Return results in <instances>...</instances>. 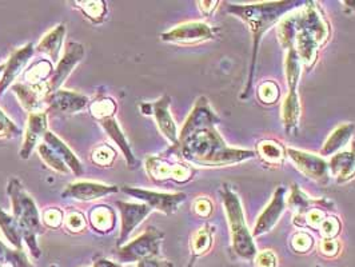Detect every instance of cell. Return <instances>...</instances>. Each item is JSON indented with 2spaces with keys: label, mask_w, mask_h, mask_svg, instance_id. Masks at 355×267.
Here are the masks:
<instances>
[{
  "label": "cell",
  "mask_w": 355,
  "mask_h": 267,
  "mask_svg": "<svg viewBox=\"0 0 355 267\" xmlns=\"http://www.w3.org/2000/svg\"><path fill=\"white\" fill-rule=\"evenodd\" d=\"M218 123L219 118L209 99L200 96L180 130L177 144L171 146L164 155H175L189 163L210 167L236 164L255 157L251 150L227 146L216 128Z\"/></svg>",
  "instance_id": "cell-1"
},
{
  "label": "cell",
  "mask_w": 355,
  "mask_h": 267,
  "mask_svg": "<svg viewBox=\"0 0 355 267\" xmlns=\"http://www.w3.org/2000/svg\"><path fill=\"white\" fill-rule=\"evenodd\" d=\"M278 36L284 49L294 50L301 62L310 66L320 47L327 42L330 27L320 6L307 1L279 21Z\"/></svg>",
  "instance_id": "cell-2"
},
{
  "label": "cell",
  "mask_w": 355,
  "mask_h": 267,
  "mask_svg": "<svg viewBox=\"0 0 355 267\" xmlns=\"http://www.w3.org/2000/svg\"><path fill=\"white\" fill-rule=\"evenodd\" d=\"M294 1H266V3H257L249 6H236L229 4L227 12L235 15L236 18L242 19L251 30L252 39H254V53H252V64H251V74L249 82L245 89V95L250 94L252 86V76L255 71V62L257 53L267 30L274 26L278 20H282L288 11H294L298 6H294Z\"/></svg>",
  "instance_id": "cell-3"
},
{
  "label": "cell",
  "mask_w": 355,
  "mask_h": 267,
  "mask_svg": "<svg viewBox=\"0 0 355 267\" xmlns=\"http://www.w3.org/2000/svg\"><path fill=\"white\" fill-rule=\"evenodd\" d=\"M7 193L11 198L12 215L21 230L23 241H26L27 246L31 250V254L35 258H40L42 251L37 246L36 236L43 234L44 229L42 226V219L34 199L23 189L18 179H11L8 182Z\"/></svg>",
  "instance_id": "cell-4"
},
{
  "label": "cell",
  "mask_w": 355,
  "mask_h": 267,
  "mask_svg": "<svg viewBox=\"0 0 355 267\" xmlns=\"http://www.w3.org/2000/svg\"><path fill=\"white\" fill-rule=\"evenodd\" d=\"M222 200L230 226L231 243L234 252L243 259H254L257 255V248L252 239V234L249 232L246 225L241 199L229 184H223Z\"/></svg>",
  "instance_id": "cell-5"
},
{
  "label": "cell",
  "mask_w": 355,
  "mask_h": 267,
  "mask_svg": "<svg viewBox=\"0 0 355 267\" xmlns=\"http://www.w3.org/2000/svg\"><path fill=\"white\" fill-rule=\"evenodd\" d=\"M302 75V62L298 53L288 50L286 56V79H287V95L282 106V121L288 135H291L300 123L301 117V101L298 95V86Z\"/></svg>",
  "instance_id": "cell-6"
},
{
  "label": "cell",
  "mask_w": 355,
  "mask_h": 267,
  "mask_svg": "<svg viewBox=\"0 0 355 267\" xmlns=\"http://www.w3.org/2000/svg\"><path fill=\"white\" fill-rule=\"evenodd\" d=\"M164 234L159 229L150 226L138 238L125 243L116 250V257L119 262H141L147 258L159 257L160 243Z\"/></svg>",
  "instance_id": "cell-7"
},
{
  "label": "cell",
  "mask_w": 355,
  "mask_h": 267,
  "mask_svg": "<svg viewBox=\"0 0 355 267\" xmlns=\"http://www.w3.org/2000/svg\"><path fill=\"white\" fill-rule=\"evenodd\" d=\"M146 171L150 179L155 183L174 180L177 183H186L194 177V167L184 162H171L167 157H147Z\"/></svg>",
  "instance_id": "cell-8"
},
{
  "label": "cell",
  "mask_w": 355,
  "mask_h": 267,
  "mask_svg": "<svg viewBox=\"0 0 355 267\" xmlns=\"http://www.w3.org/2000/svg\"><path fill=\"white\" fill-rule=\"evenodd\" d=\"M123 193L127 196H134L139 200H142L144 205L151 207V210H158L166 215L177 213L179 206L186 200V194L183 193H159L153 190H144L138 187H127L125 186Z\"/></svg>",
  "instance_id": "cell-9"
},
{
  "label": "cell",
  "mask_w": 355,
  "mask_h": 267,
  "mask_svg": "<svg viewBox=\"0 0 355 267\" xmlns=\"http://www.w3.org/2000/svg\"><path fill=\"white\" fill-rule=\"evenodd\" d=\"M287 155L295 167L307 178L313 179L320 184H327L330 179L329 163L320 155L310 154L297 148H287Z\"/></svg>",
  "instance_id": "cell-10"
},
{
  "label": "cell",
  "mask_w": 355,
  "mask_h": 267,
  "mask_svg": "<svg viewBox=\"0 0 355 267\" xmlns=\"http://www.w3.org/2000/svg\"><path fill=\"white\" fill-rule=\"evenodd\" d=\"M215 36V30L211 26L203 21H187L179 24L173 30L163 33L160 39L163 42L179 43V44H193L206 40H211Z\"/></svg>",
  "instance_id": "cell-11"
},
{
  "label": "cell",
  "mask_w": 355,
  "mask_h": 267,
  "mask_svg": "<svg viewBox=\"0 0 355 267\" xmlns=\"http://www.w3.org/2000/svg\"><path fill=\"white\" fill-rule=\"evenodd\" d=\"M170 103H171V98L168 95H163L153 103H142L141 111L144 115H153L155 118V122L158 125L162 135L171 143V146H175L179 134H178L177 125L170 112Z\"/></svg>",
  "instance_id": "cell-12"
},
{
  "label": "cell",
  "mask_w": 355,
  "mask_h": 267,
  "mask_svg": "<svg viewBox=\"0 0 355 267\" xmlns=\"http://www.w3.org/2000/svg\"><path fill=\"white\" fill-rule=\"evenodd\" d=\"M83 56H85V47L80 43H76V42L67 43L63 58L59 60L55 71L47 82L50 92L59 89L67 79V76L71 74L72 70L82 62Z\"/></svg>",
  "instance_id": "cell-13"
},
{
  "label": "cell",
  "mask_w": 355,
  "mask_h": 267,
  "mask_svg": "<svg viewBox=\"0 0 355 267\" xmlns=\"http://www.w3.org/2000/svg\"><path fill=\"white\" fill-rule=\"evenodd\" d=\"M89 105V98L69 91V89H56L50 92L46 98V110L53 114H73L82 111Z\"/></svg>",
  "instance_id": "cell-14"
},
{
  "label": "cell",
  "mask_w": 355,
  "mask_h": 267,
  "mask_svg": "<svg viewBox=\"0 0 355 267\" xmlns=\"http://www.w3.org/2000/svg\"><path fill=\"white\" fill-rule=\"evenodd\" d=\"M116 207L119 209L121 218H122L121 236L118 241V248H121L128 239L130 234L135 230L138 225L142 223L143 219L153 210L144 203H130V202H122V200L116 202Z\"/></svg>",
  "instance_id": "cell-15"
},
{
  "label": "cell",
  "mask_w": 355,
  "mask_h": 267,
  "mask_svg": "<svg viewBox=\"0 0 355 267\" xmlns=\"http://www.w3.org/2000/svg\"><path fill=\"white\" fill-rule=\"evenodd\" d=\"M286 187L281 186L275 190L271 202L267 205L266 209L262 212V214L258 216L254 230H252V236H261L263 234L270 232L278 222L279 216L284 214L286 209Z\"/></svg>",
  "instance_id": "cell-16"
},
{
  "label": "cell",
  "mask_w": 355,
  "mask_h": 267,
  "mask_svg": "<svg viewBox=\"0 0 355 267\" xmlns=\"http://www.w3.org/2000/svg\"><path fill=\"white\" fill-rule=\"evenodd\" d=\"M287 203L295 213L294 223L297 226H303L306 214L314 209H320H320H327V210L334 209L333 202H330L327 199H313V198L306 196L297 184L293 186L291 196L288 198Z\"/></svg>",
  "instance_id": "cell-17"
},
{
  "label": "cell",
  "mask_w": 355,
  "mask_h": 267,
  "mask_svg": "<svg viewBox=\"0 0 355 267\" xmlns=\"http://www.w3.org/2000/svg\"><path fill=\"white\" fill-rule=\"evenodd\" d=\"M118 193L116 186H107L103 183H96V182H73L70 183L66 190L62 193V198L66 199H76L80 202H89L99 199L102 196H108Z\"/></svg>",
  "instance_id": "cell-18"
},
{
  "label": "cell",
  "mask_w": 355,
  "mask_h": 267,
  "mask_svg": "<svg viewBox=\"0 0 355 267\" xmlns=\"http://www.w3.org/2000/svg\"><path fill=\"white\" fill-rule=\"evenodd\" d=\"M12 91L18 96L19 102L30 114L43 112L42 108H46V98L50 94L49 85H27L17 83L12 86Z\"/></svg>",
  "instance_id": "cell-19"
},
{
  "label": "cell",
  "mask_w": 355,
  "mask_h": 267,
  "mask_svg": "<svg viewBox=\"0 0 355 267\" xmlns=\"http://www.w3.org/2000/svg\"><path fill=\"white\" fill-rule=\"evenodd\" d=\"M47 132V114L43 112H34L28 115L27 119V128L24 134V142L20 150V158L28 160L31 153L34 151L36 144L40 138H44Z\"/></svg>",
  "instance_id": "cell-20"
},
{
  "label": "cell",
  "mask_w": 355,
  "mask_h": 267,
  "mask_svg": "<svg viewBox=\"0 0 355 267\" xmlns=\"http://www.w3.org/2000/svg\"><path fill=\"white\" fill-rule=\"evenodd\" d=\"M33 55H34V46L31 43L26 44L24 47L19 49L11 55V58L4 66L3 76L0 79V96L12 85V82L18 78L19 74L24 70L26 64L33 58Z\"/></svg>",
  "instance_id": "cell-21"
},
{
  "label": "cell",
  "mask_w": 355,
  "mask_h": 267,
  "mask_svg": "<svg viewBox=\"0 0 355 267\" xmlns=\"http://www.w3.org/2000/svg\"><path fill=\"white\" fill-rule=\"evenodd\" d=\"M329 170L339 183L349 182L355 177V142L349 151L334 154L329 162Z\"/></svg>",
  "instance_id": "cell-22"
},
{
  "label": "cell",
  "mask_w": 355,
  "mask_h": 267,
  "mask_svg": "<svg viewBox=\"0 0 355 267\" xmlns=\"http://www.w3.org/2000/svg\"><path fill=\"white\" fill-rule=\"evenodd\" d=\"M43 141L53 148V151L59 155V158L66 163V166L71 170L76 177H82L83 175L85 169H83L80 160L76 158V155L67 147L66 143L60 141L55 134L50 132V131L46 132Z\"/></svg>",
  "instance_id": "cell-23"
},
{
  "label": "cell",
  "mask_w": 355,
  "mask_h": 267,
  "mask_svg": "<svg viewBox=\"0 0 355 267\" xmlns=\"http://www.w3.org/2000/svg\"><path fill=\"white\" fill-rule=\"evenodd\" d=\"M64 35H66V26L64 24L56 26L50 33H47L46 35L43 36V39L37 44L36 50L39 53H46L53 63L58 62L59 53L62 51Z\"/></svg>",
  "instance_id": "cell-24"
},
{
  "label": "cell",
  "mask_w": 355,
  "mask_h": 267,
  "mask_svg": "<svg viewBox=\"0 0 355 267\" xmlns=\"http://www.w3.org/2000/svg\"><path fill=\"white\" fill-rule=\"evenodd\" d=\"M99 122H101L102 127L105 128L107 134L110 135V138L116 143L119 146V148L122 150L125 160H127V164L134 167L137 164V160H135V157H134V154H132V151L130 148V144L127 142V138H125L122 128L119 127L118 122L115 121V118L114 117L112 118H106V119H102Z\"/></svg>",
  "instance_id": "cell-25"
},
{
  "label": "cell",
  "mask_w": 355,
  "mask_h": 267,
  "mask_svg": "<svg viewBox=\"0 0 355 267\" xmlns=\"http://www.w3.org/2000/svg\"><path fill=\"white\" fill-rule=\"evenodd\" d=\"M354 130V123H343L338 126L323 144L322 155H331L338 153L342 147H345L349 143Z\"/></svg>",
  "instance_id": "cell-26"
},
{
  "label": "cell",
  "mask_w": 355,
  "mask_h": 267,
  "mask_svg": "<svg viewBox=\"0 0 355 267\" xmlns=\"http://www.w3.org/2000/svg\"><path fill=\"white\" fill-rule=\"evenodd\" d=\"M214 232H215V226L210 223H206L199 230H196V234L193 235V238H191V264L198 257L206 254L209 250L211 249Z\"/></svg>",
  "instance_id": "cell-27"
},
{
  "label": "cell",
  "mask_w": 355,
  "mask_h": 267,
  "mask_svg": "<svg viewBox=\"0 0 355 267\" xmlns=\"http://www.w3.org/2000/svg\"><path fill=\"white\" fill-rule=\"evenodd\" d=\"M89 222L95 232L106 234L115 226V213L110 206H96L89 212Z\"/></svg>",
  "instance_id": "cell-28"
},
{
  "label": "cell",
  "mask_w": 355,
  "mask_h": 267,
  "mask_svg": "<svg viewBox=\"0 0 355 267\" xmlns=\"http://www.w3.org/2000/svg\"><path fill=\"white\" fill-rule=\"evenodd\" d=\"M0 229L4 234V236L7 238V241H10V243L17 250H23V234L19 227L17 219L14 218V215L3 212L0 209Z\"/></svg>",
  "instance_id": "cell-29"
},
{
  "label": "cell",
  "mask_w": 355,
  "mask_h": 267,
  "mask_svg": "<svg viewBox=\"0 0 355 267\" xmlns=\"http://www.w3.org/2000/svg\"><path fill=\"white\" fill-rule=\"evenodd\" d=\"M35 267L23 250L10 249L0 241V267Z\"/></svg>",
  "instance_id": "cell-30"
},
{
  "label": "cell",
  "mask_w": 355,
  "mask_h": 267,
  "mask_svg": "<svg viewBox=\"0 0 355 267\" xmlns=\"http://www.w3.org/2000/svg\"><path fill=\"white\" fill-rule=\"evenodd\" d=\"M53 64L49 60H42L35 63L31 69L24 72V80L27 85H43L47 83L49 78L53 75Z\"/></svg>",
  "instance_id": "cell-31"
},
{
  "label": "cell",
  "mask_w": 355,
  "mask_h": 267,
  "mask_svg": "<svg viewBox=\"0 0 355 267\" xmlns=\"http://www.w3.org/2000/svg\"><path fill=\"white\" fill-rule=\"evenodd\" d=\"M258 153H259L261 158L266 160L267 163L279 164L284 162V148L282 147V144H279L275 141L265 139V141L258 143Z\"/></svg>",
  "instance_id": "cell-32"
},
{
  "label": "cell",
  "mask_w": 355,
  "mask_h": 267,
  "mask_svg": "<svg viewBox=\"0 0 355 267\" xmlns=\"http://www.w3.org/2000/svg\"><path fill=\"white\" fill-rule=\"evenodd\" d=\"M76 7L94 23H101L106 18L107 4L103 0H91V1H75Z\"/></svg>",
  "instance_id": "cell-33"
},
{
  "label": "cell",
  "mask_w": 355,
  "mask_h": 267,
  "mask_svg": "<svg viewBox=\"0 0 355 267\" xmlns=\"http://www.w3.org/2000/svg\"><path fill=\"white\" fill-rule=\"evenodd\" d=\"M37 153H39L40 158L44 160V163L50 169H53L60 174H67L69 173V167L66 166V163L59 158V155L53 151L49 144H46V143L37 144Z\"/></svg>",
  "instance_id": "cell-34"
},
{
  "label": "cell",
  "mask_w": 355,
  "mask_h": 267,
  "mask_svg": "<svg viewBox=\"0 0 355 267\" xmlns=\"http://www.w3.org/2000/svg\"><path fill=\"white\" fill-rule=\"evenodd\" d=\"M89 111L94 118H96L98 121H102V119L114 117L116 111V105L110 98H102L89 105Z\"/></svg>",
  "instance_id": "cell-35"
},
{
  "label": "cell",
  "mask_w": 355,
  "mask_h": 267,
  "mask_svg": "<svg viewBox=\"0 0 355 267\" xmlns=\"http://www.w3.org/2000/svg\"><path fill=\"white\" fill-rule=\"evenodd\" d=\"M258 96L263 103L272 105L279 99V87L275 82L266 80V82L261 83V86L258 89Z\"/></svg>",
  "instance_id": "cell-36"
},
{
  "label": "cell",
  "mask_w": 355,
  "mask_h": 267,
  "mask_svg": "<svg viewBox=\"0 0 355 267\" xmlns=\"http://www.w3.org/2000/svg\"><path fill=\"white\" fill-rule=\"evenodd\" d=\"M116 158V154L112 147L108 144L98 146L92 153V162L99 166H111Z\"/></svg>",
  "instance_id": "cell-37"
},
{
  "label": "cell",
  "mask_w": 355,
  "mask_h": 267,
  "mask_svg": "<svg viewBox=\"0 0 355 267\" xmlns=\"http://www.w3.org/2000/svg\"><path fill=\"white\" fill-rule=\"evenodd\" d=\"M291 246L297 252H309L314 246V238L309 232H297L291 239Z\"/></svg>",
  "instance_id": "cell-38"
},
{
  "label": "cell",
  "mask_w": 355,
  "mask_h": 267,
  "mask_svg": "<svg viewBox=\"0 0 355 267\" xmlns=\"http://www.w3.org/2000/svg\"><path fill=\"white\" fill-rule=\"evenodd\" d=\"M63 212H60L59 209L53 207V209H47L43 213V223L49 227V229H58L63 225Z\"/></svg>",
  "instance_id": "cell-39"
},
{
  "label": "cell",
  "mask_w": 355,
  "mask_h": 267,
  "mask_svg": "<svg viewBox=\"0 0 355 267\" xmlns=\"http://www.w3.org/2000/svg\"><path fill=\"white\" fill-rule=\"evenodd\" d=\"M320 230L324 239L334 238V236H337L338 232L340 230V222L338 221V218H336V216L324 218L323 223L320 225Z\"/></svg>",
  "instance_id": "cell-40"
},
{
  "label": "cell",
  "mask_w": 355,
  "mask_h": 267,
  "mask_svg": "<svg viewBox=\"0 0 355 267\" xmlns=\"http://www.w3.org/2000/svg\"><path fill=\"white\" fill-rule=\"evenodd\" d=\"M66 227L72 232H83L86 229V219L83 214L72 212L66 218Z\"/></svg>",
  "instance_id": "cell-41"
},
{
  "label": "cell",
  "mask_w": 355,
  "mask_h": 267,
  "mask_svg": "<svg viewBox=\"0 0 355 267\" xmlns=\"http://www.w3.org/2000/svg\"><path fill=\"white\" fill-rule=\"evenodd\" d=\"M257 267H277L278 266V258L271 250H263L261 252H257L255 258Z\"/></svg>",
  "instance_id": "cell-42"
},
{
  "label": "cell",
  "mask_w": 355,
  "mask_h": 267,
  "mask_svg": "<svg viewBox=\"0 0 355 267\" xmlns=\"http://www.w3.org/2000/svg\"><path fill=\"white\" fill-rule=\"evenodd\" d=\"M193 209L198 216L200 218H209L213 213V203L207 196H199L194 200Z\"/></svg>",
  "instance_id": "cell-43"
},
{
  "label": "cell",
  "mask_w": 355,
  "mask_h": 267,
  "mask_svg": "<svg viewBox=\"0 0 355 267\" xmlns=\"http://www.w3.org/2000/svg\"><path fill=\"white\" fill-rule=\"evenodd\" d=\"M340 250V245L338 242L337 239L334 238H327V239H323L322 243H320V251L323 255L331 258V257H336L338 252Z\"/></svg>",
  "instance_id": "cell-44"
},
{
  "label": "cell",
  "mask_w": 355,
  "mask_h": 267,
  "mask_svg": "<svg viewBox=\"0 0 355 267\" xmlns=\"http://www.w3.org/2000/svg\"><path fill=\"white\" fill-rule=\"evenodd\" d=\"M323 221H324V214L320 209H314L306 214V216H304V225L307 223L313 229H320Z\"/></svg>",
  "instance_id": "cell-45"
},
{
  "label": "cell",
  "mask_w": 355,
  "mask_h": 267,
  "mask_svg": "<svg viewBox=\"0 0 355 267\" xmlns=\"http://www.w3.org/2000/svg\"><path fill=\"white\" fill-rule=\"evenodd\" d=\"M137 267H174V265L168 261H164V259H159L158 257L157 258H147V259H143L141 262H138V266Z\"/></svg>",
  "instance_id": "cell-46"
},
{
  "label": "cell",
  "mask_w": 355,
  "mask_h": 267,
  "mask_svg": "<svg viewBox=\"0 0 355 267\" xmlns=\"http://www.w3.org/2000/svg\"><path fill=\"white\" fill-rule=\"evenodd\" d=\"M203 15H210L218 6V1H198Z\"/></svg>",
  "instance_id": "cell-47"
},
{
  "label": "cell",
  "mask_w": 355,
  "mask_h": 267,
  "mask_svg": "<svg viewBox=\"0 0 355 267\" xmlns=\"http://www.w3.org/2000/svg\"><path fill=\"white\" fill-rule=\"evenodd\" d=\"M94 267H137L132 266V265H121V264H115V262H112V261H108V259H105V258H98V259H95V262H94Z\"/></svg>",
  "instance_id": "cell-48"
},
{
  "label": "cell",
  "mask_w": 355,
  "mask_h": 267,
  "mask_svg": "<svg viewBox=\"0 0 355 267\" xmlns=\"http://www.w3.org/2000/svg\"><path fill=\"white\" fill-rule=\"evenodd\" d=\"M7 119H10V118L0 110V121H7Z\"/></svg>",
  "instance_id": "cell-49"
},
{
  "label": "cell",
  "mask_w": 355,
  "mask_h": 267,
  "mask_svg": "<svg viewBox=\"0 0 355 267\" xmlns=\"http://www.w3.org/2000/svg\"><path fill=\"white\" fill-rule=\"evenodd\" d=\"M4 66H6V64H0V72L4 71Z\"/></svg>",
  "instance_id": "cell-50"
},
{
  "label": "cell",
  "mask_w": 355,
  "mask_h": 267,
  "mask_svg": "<svg viewBox=\"0 0 355 267\" xmlns=\"http://www.w3.org/2000/svg\"><path fill=\"white\" fill-rule=\"evenodd\" d=\"M51 267H56V266H51Z\"/></svg>",
  "instance_id": "cell-51"
},
{
  "label": "cell",
  "mask_w": 355,
  "mask_h": 267,
  "mask_svg": "<svg viewBox=\"0 0 355 267\" xmlns=\"http://www.w3.org/2000/svg\"><path fill=\"white\" fill-rule=\"evenodd\" d=\"M315 267H320V266H315Z\"/></svg>",
  "instance_id": "cell-52"
}]
</instances>
